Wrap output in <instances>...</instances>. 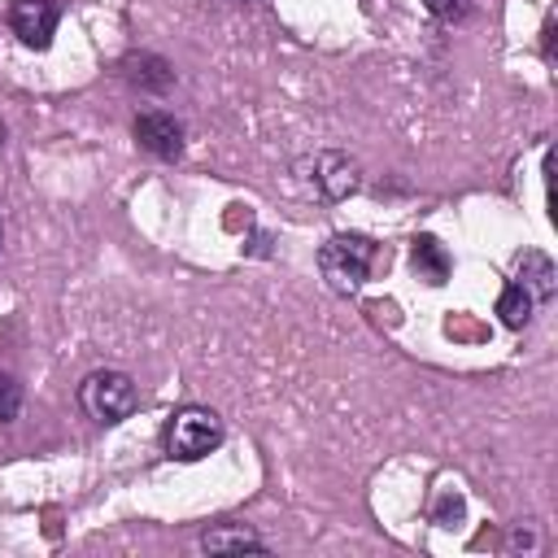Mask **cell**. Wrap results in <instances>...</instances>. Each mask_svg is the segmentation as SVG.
<instances>
[{"label": "cell", "mask_w": 558, "mask_h": 558, "mask_svg": "<svg viewBox=\"0 0 558 558\" xmlns=\"http://www.w3.org/2000/svg\"><path fill=\"white\" fill-rule=\"evenodd\" d=\"M532 305H536V301H532L519 283H506V288H501V296H497V314H501V323H506V327H514V331H519V327H527Z\"/></svg>", "instance_id": "obj_11"}, {"label": "cell", "mask_w": 558, "mask_h": 558, "mask_svg": "<svg viewBox=\"0 0 558 558\" xmlns=\"http://www.w3.org/2000/svg\"><path fill=\"white\" fill-rule=\"evenodd\" d=\"M201 549L209 554H222V549H248V554H266V541L253 536L244 523H227V527H209L201 536Z\"/></svg>", "instance_id": "obj_10"}, {"label": "cell", "mask_w": 558, "mask_h": 558, "mask_svg": "<svg viewBox=\"0 0 558 558\" xmlns=\"http://www.w3.org/2000/svg\"><path fill=\"white\" fill-rule=\"evenodd\" d=\"M122 74H126V83H135L140 92H153V96L174 87V70L161 57H153V52H131L122 61Z\"/></svg>", "instance_id": "obj_8"}, {"label": "cell", "mask_w": 558, "mask_h": 558, "mask_svg": "<svg viewBox=\"0 0 558 558\" xmlns=\"http://www.w3.org/2000/svg\"><path fill=\"white\" fill-rule=\"evenodd\" d=\"M0 235H4V231H0Z\"/></svg>", "instance_id": "obj_16"}, {"label": "cell", "mask_w": 558, "mask_h": 558, "mask_svg": "<svg viewBox=\"0 0 558 558\" xmlns=\"http://www.w3.org/2000/svg\"><path fill=\"white\" fill-rule=\"evenodd\" d=\"M436 519H440L445 527H453V523L462 519V497H453V493H445V497H440V506H436Z\"/></svg>", "instance_id": "obj_14"}, {"label": "cell", "mask_w": 558, "mask_h": 558, "mask_svg": "<svg viewBox=\"0 0 558 558\" xmlns=\"http://www.w3.org/2000/svg\"><path fill=\"white\" fill-rule=\"evenodd\" d=\"M222 445V418L205 405H183L170 414V427H166V449L170 458L179 462H196L205 453H214Z\"/></svg>", "instance_id": "obj_3"}, {"label": "cell", "mask_w": 558, "mask_h": 558, "mask_svg": "<svg viewBox=\"0 0 558 558\" xmlns=\"http://www.w3.org/2000/svg\"><path fill=\"white\" fill-rule=\"evenodd\" d=\"M423 9L440 22H462L471 13V0H423Z\"/></svg>", "instance_id": "obj_13"}, {"label": "cell", "mask_w": 558, "mask_h": 558, "mask_svg": "<svg viewBox=\"0 0 558 558\" xmlns=\"http://www.w3.org/2000/svg\"><path fill=\"white\" fill-rule=\"evenodd\" d=\"M371 262H375V240L362 235V231H340L318 248V270L327 279V288L340 292V296L362 292V283L371 275Z\"/></svg>", "instance_id": "obj_1"}, {"label": "cell", "mask_w": 558, "mask_h": 558, "mask_svg": "<svg viewBox=\"0 0 558 558\" xmlns=\"http://www.w3.org/2000/svg\"><path fill=\"white\" fill-rule=\"evenodd\" d=\"M532 301H554V292H558V270H554V262L541 253V248H527L523 257H519V279H514Z\"/></svg>", "instance_id": "obj_7"}, {"label": "cell", "mask_w": 558, "mask_h": 558, "mask_svg": "<svg viewBox=\"0 0 558 558\" xmlns=\"http://www.w3.org/2000/svg\"><path fill=\"white\" fill-rule=\"evenodd\" d=\"M9 26L26 48L44 52L57 35V4L52 0H13L9 4Z\"/></svg>", "instance_id": "obj_5"}, {"label": "cell", "mask_w": 558, "mask_h": 558, "mask_svg": "<svg viewBox=\"0 0 558 558\" xmlns=\"http://www.w3.org/2000/svg\"><path fill=\"white\" fill-rule=\"evenodd\" d=\"M135 140L144 153L161 157V161H179L183 157V122L166 109H148L135 118Z\"/></svg>", "instance_id": "obj_4"}, {"label": "cell", "mask_w": 558, "mask_h": 558, "mask_svg": "<svg viewBox=\"0 0 558 558\" xmlns=\"http://www.w3.org/2000/svg\"><path fill=\"white\" fill-rule=\"evenodd\" d=\"M78 405L96 423H122L126 414H135L140 392H135V379L126 371H109L105 366V371H92L78 384Z\"/></svg>", "instance_id": "obj_2"}, {"label": "cell", "mask_w": 558, "mask_h": 558, "mask_svg": "<svg viewBox=\"0 0 558 558\" xmlns=\"http://www.w3.org/2000/svg\"><path fill=\"white\" fill-rule=\"evenodd\" d=\"M314 183L327 201H349L357 187H362V174H357V161L344 157V153H318L314 157Z\"/></svg>", "instance_id": "obj_6"}, {"label": "cell", "mask_w": 558, "mask_h": 558, "mask_svg": "<svg viewBox=\"0 0 558 558\" xmlns=\"http://www.w3.org/2000/svg\"><path fill=\"white\" fill-rule=\"evenodd\" d=\"M410 262H414L418 279H427V283H445L449 279V253H445V244L436 235H414Z\"/></svg>", "instance_id": "obj_9"}, {"label": "cell", "mask_w": 558, "mask_h": 558, "mask_svg": "<svg viewBox=\"0 0 558 558\" xmlns=\"http://www.w3.org/2000/svg\"><path fill=\"white\" fill-rule=\"evenodd\" d=\"M0 148H4V122H0Z\"/></svg>", "instance_id": "obj_15"}, {"label": "cell", "mask_w": 558, "mask_h": 558, "mask_svg": "<svg viewBox=\"0 0 558 558\" xmlns=\"http://www.w3.org/2000/svg\"><path fill=\"white\" fill-rule=\"evenodd\" d=\"M17 410H22V384L13 375H0V423L17 418Z\"/></svg>", "instance_id": "obj_12"}]
</instances>
